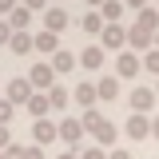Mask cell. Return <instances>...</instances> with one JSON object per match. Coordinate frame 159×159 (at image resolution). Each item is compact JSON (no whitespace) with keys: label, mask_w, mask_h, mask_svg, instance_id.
Wrapping results in <instances>:
<instances>
[{"label":"cell","mask_w":159,"mask_h":159,"mask_svg":"<svg viewBox=\"0 0 159 159\" xmlns=\"http://www.w3.org/2000/svg\"><path fill=\"white\" fill-rule=\"evenodd\" d=\"M80 123H84V131H88V135L96 139V147H103V151H107V147L116 143V135H119V131H116V123H107V119L99 116L96 107H88Z\"/></svg>","instance_id":"1"},{"label":"cell","mask_w":159,"mask_h":159,"mask_svg":"<svg viewBox=\"0 0 159 159\" xmlns=\"http://www.w3.org/2000/svg\"><path fill=\"white\" fill-rule=\"evenodd\" d=\"M139 72H143V56H135L131 48H123L116 56V80H135Z\"/></svg>","instance_id":"2"},{"label":"cell","mask_w":159,"mask_h":159,"mask_svg":"<svg viewBox=\"0 0 159 159\" xmlns=\"http://www.w3.org/2000/svg\"><path fill=\"white\" fill-rule=\"evenodd\" d=\"M99 48H103V52H107V48H111V52H123V48H127V28H123V24H107V28L99 32Z\"/></svg>","instance_id":"3"},{"label":"cell","mask_w":159,"mask_h":159,"mask_svg":"<svg viewBox=\"0 0 159 159\" xmlns=\"http://www.w3.org/2000/svg\"><path fill=\"white\" fill-rule=\"evenodd\" d=\"M28 84L36 88V92H52L56 88V72H52V64H32V72H28Z\"/></svg>","instance_id":"4"},{"label":"cell","mask_w":159,"mask_h":159,"mask_svg":"<svg viewBox=\"0 0 159 159\" xmlns=\"http://www.w3.org/2000/svg\"><path fill=\"white\" fill-rule=\"evenodd\" d=\"M32 92H36V88H32V84H28V76H20V80H12V84H8V103H12V107H20V103H24V107H28V99H32Z\"/></svg>","instance_id":"5"},{"label":"cell","mask_w":159,"mask_h":159,"mask_svg":"<svg viewBox=\"0 0 159 159\" xmlns=\"http://www.w3.org/2000/svg\"><path fill=\"white\" fill-rule=\"evenodd\" d=\"M68 28V8L64 4H48V12H44V32H64Z\"/></svg>","instance_id":"6"},{"label":"cell","mask_w":159,"mask_h":159,"mask_svg":"<svg viewBox=\"0 0 159 159\" xmlns=\"http://www.w3.org/2000/svg\"><path fill=\"white\" fill-rule=\"evenodd\" d=\"M127 48H131V52H151V48H155V32L127 28Z\"/></svg>","instance_id":"7"},{"label":"cell","mask_w":159,"mask_h":159,"mask_svg":"<svg viewBox=\"0 0 159 159\" xmlns=\"http://www.w3.org/2000/svg\"><path fill=\"white\" fill-rule=\"evenodd\" d=\"M151 107H155V88H135L131 92V111L135 116H147Z\"/></svg>","instance_id":"8"},{"label":"cell","mask_w":159,"mask_h":159,"mask_svg":"<svg viewBox=\"0 0 159 159\" xmlns=\"http://www.w3.org/2000/svg\"><path fill=\"white\" fill-rule=\"evenodd\" d=\"M32 135H36V147H44V143L60 139V123H52V119H36V123H32Z\"/></svg>","instance_id":"9"},{"label":"cell","mask_w":159,"mask_h":159,"mask_svg":"<svg viewBox=\"0 0 159 159\" xmlns=\"http://www.w3.org/2000/svg\"><path fill=\"white\" fill-rule=\"evenodd\" d=\"M84 135H88V131H84L80 119H64V123H60V139H64L68 147H80V139H84Z\"/></svg>","instance_id":"10"},{"label":"cell","mask_w":159,"mask_h":159,"mask_svg":"<svg viewBox=\"0 0 159 159\" xmlns=\"http://www.w3.org/2000/svg\"><path fill=\"white\" fill-rule=\"evenodd\" d=\"M103 60H107V52H103L99 44H92V48H84V52H80V68H88V72H99V68H103Z\"/></svg>","instance_id":"11"},{"label":"cell","mask_w":159,"mask_h":159,"mask_svg":"<svg viewBox=\"0 0 159 159\" xmlns=\"http://www.w3.org/2000/svg\"><path fill=\"white\" fill-rule=\"evenodd\" d=\"M48 64H52V72H56V76H68V72H72V68L80 64V56H72L68 48H60V52H56L52 60H48Z\"/></svg>","instance_id":"12"},{"label":"cell","mask_w":159,"mask_h":159,"mask_svg":"<svg viewBox=\"0 0 159 159\" xmlns=\"http://www.w3.org/2000/svg\"><path fill=\"white\" fill-rule=\"evenodd\" d=\"M147 135H151V119L131 111V116H127V139H147Z\"/></svg>","instance_id":"13"},{"label":"cell","mask_w":159,"mask_h":159,"mask_svg":"<svg viewBox=\"0 0 159 159\" xmlns=\"http://www.w3.org/2000/svg\"><path fill=\"white\" fill-rule=\"evenodd\" d=\"M72 99H76V103H84V107H96V84H92V80H84V84H76V88H72Z\"/></svg>","instance_id":"14"},{"label":"cell","mask_w":159,"mask_h":159,"mask_svg":"<svg viewBox=\"0 0 159 159\" xmlns=\"http://www.w3.org/2000/svg\"><path fill=\"white\" fill-rule=\"evenodd\" d=\"M32 48H36V52H48V56H56V52H60V36H56V32H36V36H32Z\"/></svg>","instance_id":"15"},{"label":"cell","mask_w":159,"mask_h":159,"mask_svg":"<svg viewBox=\"0 0 159 159\" xmlns=\"http://www.w3.org/2000/svg\"><path fill=\"white\" fill-rule=\"evenodd\" d=\"M28 111L36 119H48V111H52V103H48V92H32V99H28Z\"/></svg>","instance_id":"16"},{"label":"cell","mask_w":159,"mask_h":159,"mask_svg":"<svg viewBox=\"0 0 159 159\" xmlns=\"http://www.w3.org/2000/svg\"><path fill=\"white\" fill-rule=\"evenodd\" d=\"M96 96H99V99H116V96H119V80H116V76H99V80H96Z\"/></svg>","instance_id":"17"},{"label":"cell","mask_w":159,"mask_h":159,"mask_svg":"<svg viewBox=\"0 0 159 159\" xmlns=\"http://www.w3.org/2000/svg\"><path fill=\"white\" fill-rule=\"evenodd\" d=\"M99 16H103V24H119V16H123V0H103Z\"/></svg>","instance_id":"18"},{"label":"cell","mask_w":159,"mask_h":159,"mask_svg":"<svg viewBox=\"0 0 159 159\" xmlns=\"http://www.w3.org/2000/svg\"><path fill=\"white\" fill-rule=\"evenodd\" d=\"M16 56H28V52H36L32 48V32H12V44H8Z\"/></svg>","instance_id":"19"},{"label":"cell","mask_w":159,"mask_h":159,"mask_svg":"<svg viewBox=\"0 0 159 159\" xmlns=\"http://www.w3.org/2000/svg\"><path fill=\"white\" fill-rule=\"evenodd\" d=\"M135 28H143V32H159V8H143L135 20Z\"/></svg>","instance_id":"20"},{"label":"cell","mask_w":159,"mask_h":159,"mask_svg":"<svg viewBox=\"0 0 159 159\" xmlns=\"http://www.w3.org/2000/svg\"><path fill=\"white\" fill-rule=\"evenodd\" d=\"M8 24H12V32H28V24H32V12H28V8H24V4H20L16 12H12V16H8Z\"/></svg>","instance_id":"21"},{"label":"cell","mask_w":159,"mask_h":159,"mask_svg":"<svg viewBox=\"0 0 159 159\" xmlns=\"http://www.w3.org/2000/svg\"><path fill=\"white\" fill-rule=\"evenodd\" d=\"M80 28H84V32H92V36H99L107 24H103V16H99V12H88V16L80 20Z\"/></svg>","instance_id":"22"},{"label":"cell","mask_w":159,"mask_h":159,"mask_svg":"<svg viewBox=\"0 0 159 159\" xmlns=\"http://www.w3.org/2000/svg\"><path fill=\"white\" fill-rule=\"evenodd\" d=\"M68 99H72V96H68L60 84L52 88V92H48V103H52V111H64V107H68Z\"/></svg>","instance_id":"23"},{"label":"cell","mask_w":159,"mask_h":159,"mask_svg":"<svg viewBox=\"0 0 159 159\" xmlns=\"http://www.w3.org/2000/svg\"><path fill=\"white\" fill-rule=\"evenodd\" d=\"M143 72H151V76H159V48H151V52H143Z\"/></svg>","instance_id":"24"},{"label":"cell","mask_w":159,"mask_h":159,"mask_svg":"<svg viewBox=\"0 0 159 159\" xmlns=\"http://www.w3.org/2000/svg\"><path fill=\"white\" fill-rule=\"evenodd\" d=\"M80 159H107V151L92 143V147H80Z\"/></svg>","instance_id":"25"},{"label":"cell","mask_w":159,"mask_h":159,"mask_svg":"<svg viewBox=\"0 0 159 159\" xmlns=\"http://www.w3.org/2000/svg\"><path fill=\"white\" fill-rule=\"evenodd\" d=\"M4 44H12V24H8V20H0V48H4Z\"/></svg>","instance_id":"26"},{"label":"cell","mask_w":159,"mask_h":159,"mask_svg":"<svg viewBox=\"0 0 159 159\" xmlns=\"http://www.w3.org/2000/svg\"><path fill=\"white\" fill-rule=\"evenodd\" d=\"M12 111H16V107H12L8 99H0V123H4V127H8V119H12Z\"/></svg>","instance_id":"27"},{"label":"cell","mask_w":159,"mask_h":159,"mask_svg":"<svg viewBox=\"0 0 159 159\" xmlns=\"http://www.w3.org/2000/svg\"><path fill=\"white\" fill-rule=\"evenodd\" d=\"M28 12H48V0H20Z\"/></svg>","instance_id":"28"},{"label":"cell","mask_w":159,"mask_h":159,"mask_svg":"<svg viewBox=\"0 0 159 159\" xmlns=\"http://www.w3.org/2000/svg\"><path fill=\"white\" fill-rule=\"evenodd\" d=\"M16 8H20V0H0V16H12Z\"/></svg>","instance_id":"29"},{"label":"cell","mask_w":159,"mask_h":159,"mask_svg":"<svg viewBox=\"0 0 159 159\" xmlns=\"http://www.w3.org/2000/svg\"><path fill=\"white\" fill-rule=\"evenodd\" d=\"M8 147H12V139H8V127L0 123V151H8Z\"/></svg>","instance_id":"30"},{"label":"cell","mask_w":159,"mask_h":159,"mask_svg":"<svg viewBox=\"0 0 159 159\" xmlns=\"http://www.w3.org/2000/svg\"><path fill=\"white\" fill-rule=\"evenodd\" d=\"M107 159H131V155H127V147H111V151H107Z\"/></svg>","instance_id":"31"},{"label":"cell","mask_w":159,"mask_h":159,"mask_svg":"<svg viewBox=\"0 0 159 159\" xmlns=\"http://www.w3.org/2000/svg\"><path fill=\"white\" fill-rule=\"evenodd\" d=\"M127 8H135V12H143V8H147V0H127Z\"/></svg>","instance_id":"32"},{"label":"cell","mask_w":159,"mask_h":159,"mask_svg":"<svg viewBox=\"0 0 159 159\" xmlns=\"http://www.w3.org/2000/svg\"><path fill=\"white\" fill-rule=\"evenodd\" d=\"M151 135H155V139H159V116H155V119H151Z\"/></svg>","instance_id":"33"},{"label":"cell","mask_w":159,"mask_h":159,"mask_svg":"<svg viewBox=\"0 0 159 159\" xmlns=\"http://www.w3.org/2000/svg\"><path fill=\"white\" fill-rule=\"evenodd\" d=\"M56 159H80V151H64V155H56Z\"/></svg>","instance_id":"34"},{"label":"cell","mask_w":159,"mask_h":159,"mask_svg":"<svg viewBox=\"0 0 159 159\" xmlns=\"http://www.w3.org/2000/svg\"><path fill=\"white\" fill-rule=\"evenodd\" d=\"M88 4H92V12H99V8H103V0H88Z\"/></svg>","instance_id":"35"},{"label":"cell","mask_w":159,"mask_h":159,"mask_svg":"<svg viewBox=\"0 0 159 159\" xmlns=\"http://www.w3.org/2000/svg\"><path fill=\"white\" fill-rule=\"evenodd\" d=\"M155 48H159V32H155Z\"/></svg>","instance_id":"36"},{"label":"cell","mask_w":159,"mask_h":159,"mask_svg":"<svg viewBox=\"0 0 159 159\" xmlns=\"http://www.w3.org/2000/svg\"><path fill=\"white\" fill-rule=\"evenodd\" d=\"M0 159H8V155H4V151H0Z\"/></svg>","instance_id":"37"},{"label":"cell","mask_w":159,"mask_h":159,"mask_svg":"<svg viewBox=\"0 0 159 159\" xmlns=\"http://www.w3.org/2000/svg\"><path fill=\"white\" fill-rule=\"evenodd\" d=\"M155 96H159V88H155Z\"/></svg>","instance_id":"38"},{"label":"cell","mask_w":159,"mask_h":159,"mask_svg":"<svg viewBox=\"0 0 159 159\" xmlns=\"http://www.w3.org/2000/svg\"><path fill=\"white\" fill-rule=\"evenodd\" d=\"M56 4H60V0H56Z\"/></svg>","instance_id":"39"}]
</instances>
